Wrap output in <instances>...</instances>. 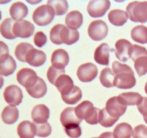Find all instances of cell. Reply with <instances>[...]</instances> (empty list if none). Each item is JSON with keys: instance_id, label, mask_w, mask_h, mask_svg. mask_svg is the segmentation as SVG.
I'll return each mask as SVG.
<instances>
[{"instance_id": "cell-1", "label": "cell", "mask_w": 147, "mask_h": 138, "mask_svg": "<svg viewBox=\"0 0 147 138\" xmlns=\"http://www.w3.org/2000/svg\"><path fill=\"white\" fill-rule=\"evenodd\" d=\"M112 69L115 75L114 86L121 89H129L135 86L136 80L134 72L130 66L114 61L112 64Z\"/></svg>"}, {"instance_id": "cell-2", "label": "cell", "mask_w": 147, "mask_h": 138, "mask_svg": "<svg viewBox=\"0 0 147 138\" xmlns=\"http://www.w3.org/2000/svg\"><path fill=\"white\" fill-rule=\"evenodd\" d=\"M80 34L78 30H71L64 24H57L53 26L50 32V38L55 45L66 44L70 45L79 40Z\"/></svg>"}, {"instance_id": "cell-3", "label": "cell", "mask_w": 147, "mask_h": 138, "mask_svg": "<svg viewBox=\"0 0 147 138\" xmlns=\"http://www.w3.org/2000/svg\"><path fill=\"white\" fill-rule=\"evenodd\" d=\"M76 116L80 120L85 119L89 124H97L98 123V114L100 109L94 107L90 101H84L75 108Z\"/></svg>"}, {"instance_id": "cell-4", "label": "cell", "mask_w": 147, "mask_h": 138, "mask_svg": "<svg viewBox=\"0 0 147 138\" xmlns=\"http://www.w3.org/2000/svg\"><path fill=\"white\" fill-rule=\"evenodd\" d=\"M126 13L131 21L134 22H147V1H134L126 7Z\"/></svg>"}, {"instance_id": "cell-5", "label": "cell", "mask_w": 147, "mask_h": 138, "mask_svg": "<svg viewBox=\"0 0 147 138\" xmlns=\"http://www.w3.org/2000/svg\"><path fill=\"white\" fill-rule=\"evenodd\" d=\"M55 14L51 6L43 4L39 6L32 13V20L39 26H46L53 22Z\"/></svg>"}, {"instance_id": "cell-6", "label": "cell", "mask_w": 147, "mask_h": 138, "mask_svg": "<svg viewBox=\"0 0 147 138\" xmlns=\"http://www.w3.org/2000/svg\"><path fill=\"white\" fill-rule=\"evenodd\" d=\"M106 109L112 117L119 119L126 112L127 106L120 96H113L106 101Z\"/></svg>"}, {"instance_id": "cell-7", "label": "cell", "mask_w": 147, "mask_h": 138, "mask_svg": "<svg viewBox=\"0 0 147 138\" xmlns=\"http://www.w3.org/2000/svg\"><path fill=\"white\" fill-rule=\"evenodd\" d=\"M109 32V27L104 21L94 20L90 23L88 28L89 37L95 41H100L106 38Z\"/></svg>"}, {"instance_id": "cell-8", "label": "cell", "mask_w": 147, "mask_h": 138, "mask_svg": "<svg viewBox=\"0 0 147 138\" xmlns=\"http://www.w3.org/2000/svg\"><path fill=\"white\" fill-rule=\"evenodd\" d=\"M111 7L109 0H91L87 6V12L93 18L102 17Z\"/></svg>"}, {"instance_id": "cell-9", "label": "cell", "mask_w": 147, "mask_h": 138, "mask_svg": "<svg viewBox=\"0 0 147 138\" xmlns=\"http://www.w3.org/2000/svg\"><path fill=\"white\" fill-rule=\"evenodd\" d=\"M12 31L16 37L28 38L34 34V26L32 23L25 20L16 21L13 25Z\"/></svg>"}, {"instance_id": "cell-10", "label": "cell", "mask_w": 147, "mask_h": 138, "mask_svg": "<svg viewBox=\"0 0 147 138\" xmlns=\"http://www.w3.org/2000/svg\"><path fill=\"white\" fill-rule=\"evenodd\" d=\"M4 99L10 106H18L22 101L23 94L22 89L16 85L8 86L4 91Z\"/></svg>"}, {"instance_id": "cell-11", "label": "cell", "mask_w": 147, "mask_h": 138, "mask_svg": "<svg viewBox=\"0 0 147 138\" xmlns=\"http://www.w3.org/2000/svg\"><path fill=\"white\" fill-rule=\"evenodd\" d=\"M38 78L36 72L28 68H22L17 73V81L26 89L32 86L37 82Z\"/></svg>"}, {"instance_id": "cell-12", "label": "cell", "mask_w": 147, "mask_h": 138, "mask_svg": "<svg viewBox=\"0 0 147 138\" xmlns=\"http://www.w3.org/2000/svg\"><path fill=\"white\" fill-rule=\"evenodd\" d=\"M98 75V68L92 63H87L79 66L77 76L81 82H90L94 80Z\"/></svg>"}, {"instance_id": "cell-13", "label": "cell", "mask_w": 147, "mask_h": 138, "mask_svg": "<svg viewBox=\"0 0 147 138\" xmlns=\"http://www.w3.org/2000/svg\"><path fill=\"white\" fill-rule=\"evenodd\" d=\"M47 57L43 51L32 47L27 53L25 57V63L34 67H40L45 64Z\"/></svg>"}, {"instance_id": "cell-14", "label": "cell", "mask_w": 147, "mask_h": 138, "mask_svg": "<svg viewBox=\"0 0 147 138\" xmlns=\"http://www.w3.org/2000/svg\"><path fill=\"white\" fill-rule=\"evenodd\" d=\"M132 45H133L126 39H120L118 40L115 45L116 57L121 62L127 61L129 58V50Z\"/></svg>"}, {"instance_id": "cell-15", "label": "cell", "mask_w": 147, "mask_h": 138, "mask_svg": "<svg viewBox=\"0 0 147 138\" xmlns=\"http://www.w3.org/2000/svg\"><path fill=\"white\" fill-rule=\"evenodd\" d=\"M69 55L63 49H57L53 53L51 56L52 66L58 69H65L69 63Z\"/></svg>"}, {"instance_id": "cell-16", "label": "cell", "mask_w": 147, "mask_h": 138, "mask_svg": "<svg viewBox=\"0 0 147 138\" xmlns=\"http://www.w3.org/2000/svg\"><path fill=\"white\" fill-rule=\"evenodd\" d=\"M50 117V109L44 104L36 105L32 111V119L34 124H44Z\"/></svg>"}, {"instance_id": "cell-17", "label": "cell", "mask_w": 147, "mask_h": 138, "mask_svg": "<svg viewBox=\"0 0 147 138\" xmlns=\"http://www.w3.org/2000/svg\"><path fill=\"white\" fill-rule=\"evenodd\" d=\"M82 120L78 118L76 116L75 108L67 107L65 108L60 114V122L64 127L73 124L79 125Z\"/></svg>"}, {"instance_id": "cell-18", "label": "cell", "mask_w": 147, "mask_h": 138, "mask_svg": "<svg viewBox=\"0 0 147 138\" xmlns=\"http://www.w3.org/2000/svg\"><path fill=\"white\" fill-rule=\"evenodd\" d=\"M17 132L20 138H34L36 135L35 124L30 121H22L17 126Z\"/></svg>"}, {"instance_id": "cell-19", "label": "cell", "mask_w": 147, "mask_h": 138, "mask_svg": "<svg viewBox=\"0 0 147 138\" xmlns=\"http://www.w3.org/2000/svg\"><path fill=\"white\" fill-rule=\"evenodd\" d=\"M55 86L60 92L61 96H64L71 91L75 86L73 79L65 74H63L59 76L56 80Z\"/></svg>"}, {"instance_id": "cell-20", "label": "cell", "mask_w": 147, "mask_h": 138, "mask_svg": "<svg viewBox=\"0 0 147 138\" xmlns=\"http://www.w3.org/2000/svg\"><path fill=\"white\" fill-rule=\"evenodd\" d=\"M9 14L12 20L16 21L22 20L28 14V7L21 1L14 2L10 7Z\"/></svg>"}, {"instance_id": "cell-21", "label": "cell", "mask_w": 147, "mask_h": 138, "mask_svg": "<svg viewBox=\"0 0 147 138\" xmlns=\"http://www.w3.org/2000/svg\"><path fill=\"white\" fill-rule=\"evenodd\" d=\"M109 46L107 43H102L94 53V60L97 63L103 66H109Z\"/></svg>"}, {"instance_id": "cell-22", "label": "cell", "mask_w": 147, "mask_h": 138, "mask_svg": "<svg viewBox=\"0 0 147 138\" xmlns=\"http://www.w3.org/2000/svg\"><path fill=\"white\" fill-rule=\"evenodd\" d=\"M47 85L42 78H38L37 82L30 88L26 89L30 96L34 99L43 97L47 93Z\"/></svg>"}, {"instance_id": "cell-23", "label": "cell", "mask_w": 147, "mask_h": 138, "mask_svg": "<svg viewBox=\"0 0 147 138\" xmlns=\"http://www.w3.org/2000/svg\"><path fill=\"white\" fill-rule=\"evenodd\" d=\"M65 24L69 29L76 30L80 28L83 22V14L78 11L70 12L65 17Z\"/></svg>"}, {"instance_id": "cell-24", "label": "cell", "mask_w": 147, "mask_h": 138, "mask_svg": "<svg viewBox=\"0 0 147 138\" xmlns=\"http://www.w3.org/2000/svg\"><path fill=\"white\" fill-rule=\"evenodd\" d=\"M108 18L112 24L117 27H121L127 22L129 17L126 12L123 10L113 9L109 12Z\"/></svg>"}, {"instance_id": "cell-25", "label": "cell", "mask_w": 147, "mask_h": 138, "mask_svg": "<svg viewBox=\"0 0 147 138\" xmlns=\"http://www.w3.org/2000/svg\"><path fill=\"white\" fill-rule=\"evenodd\" d=\"M17 68L15 60L10 55L0 62V75L1 76H9L13 74Z\"/></svg>"}, {"instance_id": "cell-26", "label": "cell", "mask_w": 147, "mask_h": 138, "mask_svg": "<svg viewBox=\"0 0 147 138\" xmlns=\"http://www.w3.org/2000/svg\"><path fill=\"white\" fill-rule=\"evenodd\" d=\"M19 110L17 107L12 106H5L1 112V119L7 124H13L19 118Z\"/></svg>"}, {"instance_id": "cell-27", "label": "cell", "mask_w": 147, "mask_h": 138, "mask_svg": "<svg viewBox=\"0 0 147 138\" xmlns=\"http://www.w3.org/2000/svg\"><path fill=\"white\" fill-rule=\"evenodd\" d=\"M14 22L11 18H6L0 24V33L1 36L7 40H14L15 35L13 34L12 28Z\"/></svg>"}, {"instance_id": "cell-28", "label": "cell", "mask_w": 147, "mask_h": 138, "mask_svg": "<svg viewBox=\"0 0 147 138\" xmlns=\"http://www.w3.org/2000/svg\"><path fill=\"white\" fill-rule=\"evenodd\" d=\"M113 135L114 138H131L133 135V129L129 124L122 122L114 128Z\"/></svg>"}, {"instance_id": "cell-29", "label": "cell", "mask_w": 147, "mask_h": 138, "mask_svg": "<svg viewBox=\"0 0 147 138\" xmlns=\"http://www.w3.org/2000/svg\"><path fill=\"white\" fill-rule=\"evenodd\" d=\"M132 40L141 44L147 43V27L144 25H137L131 31Z\"/></svg>"}, {"instance_id": "cell-30", "label": "cell", "mask_w": 147, "mask_h": 138, "mask_svg": "<svg viewBox=\"0 0 147 138\" xmlns=\"http://www.w3.org/2000/svg\"><path fill=\"white\" fill-rule=\"evenodd\" d=\"M100 83L106 88H111L114 86L115 75L109 68H105L101 70L100 74Z\"/></svg>"}, {"instance_id": "cell-31", "label": "cell", "mask_w": 147, "mask_h": 138, "mask_svg": "<svg viewBox=\"0 0 147 138\" xmlns=\"http://www.w3.org/2000/svg\"><path fill=\"white\" fill-rule=\"evenodd\" d=\"M123 100L126 106H134L138 105L142 102L143 96L136 92H125L119 95Z\"/></svg>"}, {"instance_id": "cell-32", "label": "cell", "mask_w": 147, "mask_h": 138, "mask_svg": "<svg viewBox=\"0 0 147 138\" xmlns=\"http://www.w3.org/2000/svg\"><path fill=\"white\" fill-rule=\"evenodd\" d=\"M63 101L67 104H76L82 98V91L78 86H75L71 91L66 95L61 96Z\"/></svg>"}, {"instance_id": "cell-33", "label": "cell", "mask_w": 147, "mask_h": 138, "mask_svg": "<svg viewBox=\"0 0 147 138\" xmlns=\"http://www.w3.org/2000/svg\"><path fill=\"white\" fill-rule=\"evenodd\" d=\"M47 4L51 6L57 16L63 15L68 9V3L65 0H48Z\"/></svg>"}, {"instance_id": "cell-34", "label": "cell", "mask_w": 147, "mask_h": 138, "mask_svg": "<svg viewBox=\"0 0 147 138\" xmlns=\"http://www.w3.org/2000/svg\"><path fill=\"white\" fill-rule=\"evenodd\" d=\"M119 119L112 117L109 114L106 108L100 109L98 114V123L104 127H111Z\"/></svg>"}, {"instance_id": "cell-35", "label": "cell", "mask_w": 147, "mask_h": 138, "mask_svg": "<svg viewBox=\"0 0 147 138\" xmlns=\"http://www.w3.org/2000/svg\"><path fill=\"white\" fill-rule=\"evenodd\" d=\"M32 47H34L28 43H21L17 45L15 50H14V55H15L17 60L23 62V63H25L26 55L28 53L29 50Z\"/></svg>"}, {"instance_id": "cell-36", "label": "cell", "mask_w": 147, "mask_h": 138, "mask_svg": "<svg viewBox=\"0 0 147 138\" xmlns=\"http://www.w3.org/2000/svg\"><path fill=\"white\" fill-rule=\"evenodd\" d=\"M134 62V68L139 77L147 73V54L139 56Z\"/></svg>"}, {"instance_id": "cell-37", "label": "cell", "mask_w": 147, "mask_h": 138, "mask_svg": "<svg viewBox=\"0 0 147 138\" xmlns=\"http://www.w3.org/2000/svg\"><path fill=\"white\" fill-rule=\"evenodd\" d=\"M36 127V135L40 137H47L52 132V127L48 122L44 124H34Z\"/></svg>"}, {"instance_id": "cell-38", "label": "cell", "mask_w": 147, "mask_h": 138, "mask_svg": "<svg viewBox=\"0 0 147 138\" xmlns=\"http://www.w3.org/2000/svg\"><path fill=\"white\" fill-rule=\"evenodd\" d=\"M65 69H58L54 68L53 66H50L47 72V78L49 81H50V83L55 85L59 76H60L63 74H65Z\"/></svg>"}, {"instance_id": "cell-39", "label": "cell", "mask_w": 147, "mask_h": 138, "mask_svg": "<svg viewBox=\"0 0 147 138\" xmlns=\"http://www.w3.org/2000/svg\"><path fill=\"white\" fill-rule=\"evenodd\" d=\"M144 54H147V50L146 47L138 45H133L131 47L129 53V58H131L133 61H134L136 58H137L139 56Z\"/></svg>"}, {"instance_id": "cell-40", "label": "cell", "mask_w": 147, "mask_h": 138, "mask_svg": "<svg viewBox=\"0 0 147 138\" xmlns=\"http://www.w3.org/2000/svg\"><path fill=\"white\" fill-rule=\"evenodd\" d=\"M66 135L70 138H78L81 136L82 130L79 125L73 124L65 127Z\"/></svg>"}, {"instance_id": "cell-41", "label": "cell", "mask_w": 147, "mask_h": 138, "mask_svg": "<svg viewBox=\"0 0 147 138\" xmlns=\"http://www.w3.org/2000/svg\"><path fill=\"white\" fill-rule=\"evenodd\" d=\"M47 36L42 31H39L36 32L34 36V39H33L34 45L38 47H43L47 43Z\"/></svg>"}, {"instance_id": "cell-42", "label": "cell", "mask_w": 147, "mask_h": 138, "mask_svg": "<svg viewBox=\"0 0 147 138\" xmlns=\"http://www.w3.org/2000/svg\"><path fill=\"white\" fill-rule=\"evenodd\" d=\"M132 135L133 138H147V126L144 124L135 126Z\"/></svg>"}, {"instance_id": "cell-43", "label": "cell", "mask_w": 147, "mask_h": 138, "mask_svg": "<svg viewBox=\"0 0 147 138\" xmlns=\"http://www.w3.org/2000/svg\"><path fill=\"white\" fill-rule=\"evenodd\" d=\"M137 108L144 117H147V97H143L142 102L137 105Z\"/></svg>"}, {"instance_id": "cell-44", "label": "cell", "mask_w": 147, "mask_h": 138, "mask_svg": "<svg viewBox=\"0 0 147 138\" xmlns=\"http://www.w3.org/2000/svg\"><path fill=\"white\" fill-rule=\"evenodd\" d=\"M9 55V47L3 41H0V62Z\"/></svg>"}, {"instance_id": "cell-45", "label": "cell", "mask_w": 147, "mask_h": 138, "mask_svg": "<svg viewBox=\"0 0 147 138\" xmlns=\"http://www.w3.org/2000/svg\"><path fill=\"white\" fill-rule=\"evenodd\" d=\"M98 138H114L113 135L111 132H106L102 133Z\"/></svg>"}, {"instance_id": "cell-46", "label": "cell", "mask_w": 147, "mask_h": 138, "mask_svg": "<svg viewBox=\"0 0 147 138\" xmlns=\"http://www.w3.org/2000/svg\"><path fill=\"white\" fill-rule=\"evenodd\" d=\"M3 85H4V78H3L2 76L0 75V89L2 88Z\"/></svg>"}, {"instance_id": "cell-47", "label": "cell", "mask_w": 147, "mask_h": 138, "mask_svg": "<svg viewBox=\"0 0 147 138\" xmlns=\"http://www.w3.org/2000/svg\"><path fill=\"white\" fill-rule=\"evenodd\" d=\"M144 90H145V92H146V93L147 94V82L146 83V85H145V87H144Z\"/></svg>"}, {"instance_id": "cell-48", "label": "cell", "mask_w": 147, "mask_h": 138, "mask_svg": "<svg viewBox=\"0 0 147 138\" xmlns=\"http://www.w3.org/2000/svg\"><path fill=\"white\" fill-rule=\"evenodd\" d=\"M93 138H98V137H93Z\"/></svg>"}]
</instances>
